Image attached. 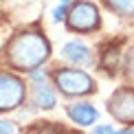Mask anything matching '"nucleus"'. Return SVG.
I'll use <instances>...</instances> for the list:
<instances>
[{"instance_id":"1","label":"nucleus","mask_w":134,"mask_h":134,"mask_svg":"<svg viewBox=\"0 0 134 134\" xmlns=\"http://www.w3.org/2000/svg\"><path fill=\"white\" fill-rule=\"evenodd\" d=\"M51 55V44L37 31H24L15 35L7 46V59L13 68L20 70H35L46 62Z\"/></svg>"},{"instance_id":"2","label":"nucleus","mask_w":134,"mask_h":134,"mask_svg":"<svg viewBox=\"0 0 134 134\" xmlns=\"http://www.w3.org/2000/svg\"><path fill=\"white\" fill-rule=\"evenodd\" d=\"M55 83L57 88L66 94H90L94 90V81L88 72L77 70V68H66L55 72Z\"/></svg>"},{"instance_id":"3","label":"nucleus","mask_w":134,"mask_h":134,"mask_svg":"<svg viewBox=\"0 0 134 134\" xmlns=\"http://www.w3.org/2000/svg\"><path fill=\"white\" fill-rule=\"evenodd\" d=\"M24 101V83L15 75L0 72V110H13Z\"/></svg>"},{"instance_id":"4","label":"nucleus","mask_w":134,"mask_h":134,"mask_svg":"<svg viewBox=\"0 0 134 134\" xmlns=\"http://www.w3.org/2000/svg\"><path fill=\"white\" fill-rule=\"evenodd\" d=\"M68 26L72 31H92L99 26V11L90 2H79L68 11Z\"/></svg>"},{"instance_id":"5","label":"nucleus","mask_w":134,"mask_h":134,"mask_svg":"<svg viewBox=\"0 0 134 134\" xmlns=\"http://www.w3.org/2000/svg\"><path fill=\"white\" fill-rule=\"evenodd\" d=\"M108 112L114 116L116 121L123 123H134V90L132 88H123L116 90L108 101Z\"/></svg>"},{"instance_id":"6","label":"nucleus","mask_w":134,"mask_h":134,"mask_svg":"<svg viewBox=\"0 0 134 134\" xmlns=\"http://www.w3.org/2000/svg\"><path fill=\"white\" fill-rule=\"evenodd\" d=\"M31 81H33V103L44 110L55 108V92L46 83V72L37 68L31 70Z\"/></svg>"},{"instance_id":"7","label":"nucleus","mask_w":134,"mask_h":134,"mask_svg":"<svg viewBox=\"0 0 134 134\" xmlns=\"http://www.w3.org/2000/svg\"><path fill=\"white\" fill-rule=\"evenodd\" d=\"M59 53H62V57L66 59V62H70V64H75V66H88V64L92 62L90 48H88L83 42H79V40H72L68 44H64Z\"/></svg>"},{"instance_id":"8","label":"nucleus","mask_w":134,"mask_h":134,"mask_svg":"<svg viewBox=\"0 0 134 134\" xmlns=\"http://www.w3.org/2000/svg\"><path fill=\"white\" fill-rule=\"evenodd\" d=\"M68 116H70V121H75L77 125H92L94 121L99 119V112H97V108L90 103H75V105H70L68 108Z\"/></svg>"},{"instance_id":"9","label":"nucleus","mask_w":134,"mask_h":134,"mask_svg":"<svg viewBox=\"0 0 134 134\" xmlns=\"http://www.w3.org/2000/svg\"><path fill=\"white\" fill-rule=\"evenodd\" d=\"M105 2L119 15H134V0H105Z\"/></svg>"},{"instance_id":"10","label":"nucleus","mask_w":134,"mask_h":134,"mask_svg":"<svg viewBox=\"0 0 134 134\" xmlns=\"http://www.w3.org/2000/svg\"><path fill=\"white\" fill-rule=\"evenodd\" d=\"M125 77H127L130 83H134V48L127 53V57H125Z\"/></svg>"},{"instance_id":"11","label":"nucleus","mask_w":134,"mask_h":134,"mask_svg":"<svg viewBox=\"0 0 134 134\" xmlns=\"http://www.w3.org/2000/svg\"><path fill=\"white\" fill-rule=\"evenodd\" d=\"M31 134H62V132H59V127L44 123V125H37V127H33V130H31Z\"/></svg>"},{"instance_id":"12","label":"nucleus","mask_w":134,"mask_h":134,"mask_svg":"<svg viewBox=\"0 0 134 134\" xmlns=\"http://www.w3.org/2000/svg\"><path fill=\"white\" fill-rule=\"evenodd\" d=\"M15 132V127L9 123V121H4V119H0V134H13Z\"/></svg>"},{"instance_id":"13","label":"nucleus","mask_w":134,"mask_h":134,"mask_svg":"<svg viewBox=\"0 0 134 134\" xmlns=\"http://www.w3.org/2000/svg\"><path fill=\"white\" fill-rule=\"evenodd\" d=\"M103 66H105L108 70H114V66H116V51H114V53H108V59L103 62Z\"/></svg>"},{"instance_id":"14","label":"nucleus","mask_w":134,"mask_h":134,"mask_svg":"<svg viewBox=\"0 0 134 134\" xmlns=\"http://www.w3.org/2000/svg\"><path fill=\"white\" fill-rule=\"evenodd\" d=\"M62 18H66V4H62V7H57L53 11V22H59Z\"/></svg>"},{"instance_id":"15","label":"nucleus","mask_w":134,"mask_h":134,"mask_svg":"<svg viewBox=\"0 0 134 134\" xmlns=\"http://www.w3.org/2000/svg\"><path fill=\"white\" fill-rule=\"evenodd\" d=\"M92 134H114V130H112L110 125H97V127L92 130Z\"/></svg>"},{"instance_id":"16","label":"nucleus","mask_w":134,"mask_h":134,"mask_svg":"<svg viewBox=\"0 0 134 134\" xmlns=\"http://www.w3.org/2000/svg\"><path fill=\"white\" fill-rule=\"evenodd\" d=\"M114 134H134V130H121V132H114Z\"/></svg>"},{"instance_id":"17","label":"nucleus","mask_w":134,"mask_h":134,"mask_svg":"<svg viewBox=\"0 0 134 134\" xmlns=\"http://www.w3.org/2000/svg\"><path fill=\"white\" fill-rule=\"evenodd\" d=\"M59 2H62V4H68V2H70V0H59Z\"/></svg>"}]
</instances>
